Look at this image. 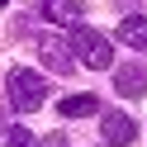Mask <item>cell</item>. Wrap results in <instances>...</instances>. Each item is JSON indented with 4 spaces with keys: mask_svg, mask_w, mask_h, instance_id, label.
<instances>
[{
    "mask_svg": "<svg viewBox=\"0 0 147 147\" xmlns=\"http://www.w3.org/2000/svg\"><path fill=\"white\" fill-rule=\"evenodd\" d=\"M5 90H10V105L14 109H43V100H48V81L38 76V71H29V67H14L10 71V81H5Z\"/></svg>",
    "mask_w": 147,
    "mask_h": 147,
    "instance_id": "6da1fadb",
    "label": "cell"
},
{
    "mask_svg": "<svg viewBox=\"0 0 147 147\" xmlns=\"http://www.w3.org/2000/svg\"><path fill=\"white\" fill-rule=\"evenodd\" d=\"M71 52H76L86 67H114V48H109V38L105 33H95V29H86V24H76L71 29Z\"/></svg>",
    "mask_w": 147,
    "mask_h": 147,
    "instance_id": "7a4b0ae2",
    "label": "cell"
},
{
    "mask_svg": "<svg viewBox=\"0 0 147 147\" xmlns=\"http://www.w3.org/2000/svg\"><path fill=\"white\" fill-rule=\"evenodd\" d=\"M38 57H43V67H52L57 76L76 71V67H71V62H76V52H71V43H62L57 33H43V38H38Z\"/></svg>",
    "mask_w": 147,
    "mask_h": 147,
    "instance_id": "3957f363",
    "label": "cell"
},
{
    "mask_svg": "<svg viewBox=\"0 0 147 147\" xmlns=\"http://www.w3.org/2000/svg\"><path fill=\"white\" fill-rule=\"evenodd\" d=\"M100 138H105L109 147H133L138 142V123L128 114H119V109H109V114L100 119Z\"/></svg>",
    "mask_w": 147,
    "mask_h": 147,
    "instance_id": "277c9868",
    "label": "cell"
},
{
    "mask_svg": "<svg viewBox=\"0 0 147 147\" xmlns=\"http://www.w3.org/2000/svg\"><path fill=\"white\" fill-rule=\"evenodd\" d=\"M119 43H128L133 52H147V19L142 14H128V19L119 24Z\"/></svg>",
    "mask_w": 147,
    "mask_h": 147,
    "instance_id": "5b68a950",
    "label": "cell"
},
{
    "mask_svg": "<svg viewBox=\"0 0 147 147\" xmlns=\"http://www.w3.org/2000/svg\"><path fill=\"white\" fill-rule=\"evenodd\" d=\"M43 14H48L52 24H71V29H76L86 10H81V0H48V5H43Z\"/></svg>",
    "mask_w": 147,
    "mask_h": 147,
    "instance_id": "8992f818",
    "label": "cell"
},
{
    "mask_svg": "<svg viewBox=\"0 0 147 147\" xmlns=\"http://www.w3.org/2000/svg\"><path fill=\"white\" fill-rule=\"evenodd\" d=\"M114 86H119V95H142L147 90V67H119Z\"/></svg>",
    "mask_w": 147,
    "mask_h": 147,
    "instance_id": "52a82bcc",
    "label": "cell"
},
{
    "mask_svg": "<svg viewBox=\"0 0 147 147\" xmlns=\"http://www.w3.org/2000/svg\"><path fill=\"white\" fill-rule=\"evenodd\" d=\"M95 109H100L95 95H71V100H62V114H67V119H86V114H95Z\"/></svg>",
    "mask_w": 147,
    "mask_h": 147,
    "instance_id": "ba28073f",
    "label": "cell"
},
{
    "mask_svg": "<svg viewBox=\"0 0 147 147\" xmlns=\"http://www.w3.org/2000/svg\"><path fill=\"white\" fill-rule=\"evenodd\" d=\"M5 147H38V138L19 123V128H10V133H5Z\"/></svg>",
    "mask_w": 147,
    "mask_h": 147,
    "instance_id": "9c48e42d",
    "label": "cell"
},
{
    "mask_svg": "<svg viewBox=\"0 0 147 147\" xmlns=\"http://www.w3.org/2000/svg\"><path fill=\"white\" fill-rule=\"evenodd\" d=\"M48 147H67V138H62V133H52V138H48Z\"/></svg>",
    "mask_w": 147,
    "mask_h": 147,
    "instance_id": "30bf717a",
    "label": "cell"
},
{
    "mask_svg": "<svg viewBox=\"0 0 147 147\" xmlns=\"http://www.w3.org/2000/svg\"><path fill=\"white\" fill-rule=\"evenodd\" d=\"M119 5H123V10H128V5H133V0H119Z\"/></svg>",
    "mask_w": 147,
    "mask_h": 147,
    "instance_id": "8fae6325",
    "label": "cell"
},
{
    "mask_svg": "<svg viewBox=\"0 0 147 147\" xmlns=\"http://www.w3.org/2000/svg\"><path fill=\"white\" fill-rule=\"evenodd\" d=\"M0 5H5V0H0Z\"/></svg>",
    "mask_w": 147,
    "mask_h": 147,
    "instance_id": "7c38bea8",
    "label": "cell"
}]
</instances>
